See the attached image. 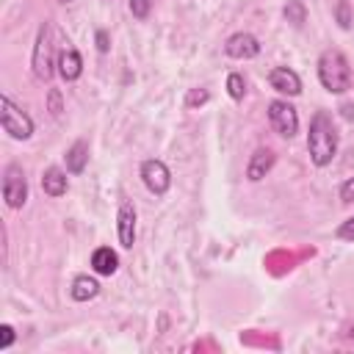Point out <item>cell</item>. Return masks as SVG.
Masks as SVG:
<instances>
[{"label":"cell","instance_id":"cell-27","mask_svg":"<svg viewBox=\"0 0 354 354\" xmlns=\"http://www.w3.org/2000/svg\"><path fill=\"white\" fill-rule=\"evenodd\" d=\"M340 111H343V116H346V119H354V105H343Z\"/></svg>","mask_w":354,"mask_h":354},{"label":"cell","instance_id":"cell-14","mask_svg":"<svg viewBox=\"0 0 354 354\" xmlns=\"http://www.w3.org/2000/svg\"><path fill=\"white\" fill-rule=\"evenodd\" d=\"M91 268H94L97 274H102V277H111V274L119 268V257H116V252H113L111 246H100V249H94V254H91Z\"/></svg>","mask_w":354,"mask_h":354},{"label":"cell","instance_id":"cell-5","mask_svg":"<svg viewBox=\"0 0 354 354\" xmlns=\"http://www.w3.org/2000/svg\"><path fill=\"white\" fill-rule=\"evenodd\" d=\"M3 199L11 210H19L28 202V180L19 163H8L3 171Z\"/></svg>","mask_w":354,"mask_h":354},{"label":"cell","instance_id":"cell-18","mask_svg":"<svg viewBox=\"0 0 354 354\" xmlns=\"http://www.w3.org/2000/svg\"><path fill=\"white\" fill-rule=\"evenodd\" d=\"M227 94H230L232 100H243V94H246V80H243V75H238V72H230V75H227Z\"/></svg>","mask_w":354,"mask_h":354},{"label":"cell","instance_id":"cell-13","mask_svg":"<svg viewBox=\"0 0 354 354\" xmlns=\"http://www.w3.org/2000/svg\"><path fill=\"white\" fill-rule=\"evenodd\" d=\"M41 188L47 196H64L66 188H69V180H66V171H61L58 166H50L44 169L41 174Z\"/></svg>","mask_w":354,"mask_h":354},{"label":"cell","instance_id":"cell-15","mask_svg":"<svg viewBox=\"0 0 354 354\" xmlns=\"http://www.w3.org/2000/svg\"><path fill=\"white\" fill-rule=\"evenodd\" d=\"M97 293H100V282H97L94 277L80 274V277H75V279H72L69 296H72L75 301H88V299H94Z\"/></svg>","mask_w":354,"mask_h":354},{"label":"cell","instance_id":"cell-22","mask_svg":"<svg viewBox=\"0 0 354 354\" xmlns=\"http://www.w3.org/2000/svg\"><path fill=\"white\" fill-rule=\"evenodd\" d=\"M337 22H340V28H351V14H348L346 0H337Z\"/></svg>","mask_w":354,"mask_h":354},{"label":"cell","instance_id":"cell-24","mask_svg":"<svg viewBox=\"0 0 354 354\" xmlns=\"http://www.w3.org/2000/svg\"><path fill=\"white\" fill-rule=\"evenodd\" d=\"M340 202H354V177H348L340 185Z\"/></svg>","mask_w":354,"mask_h":354},{"label":"cell","instance_id":"cell-28","mask_svg":"<svg viewBox=\"0 0 354 354\" xmlns=\"http://www.w3.org/2000/svg\"><path fill=\"white\" fill-rule=\"evenodd\" d=\"M348 337H351V340H354V329H351V332H348Z\"/></svg>","mask_w":354,"mask_h":354},{"label":"cell","instance_id":"cell-2","mask_svg":"<svg viewBox=\"0 0 354 354\" xmlns=\"http://www.w3.org/2000/svg\"><path fill=\"white\" fill-rule=\"evenodd\" d=\"M318 80L329 94H346L351 88V66L340 50H324L318 55Z\"/></svg>","mask_w":354,"mask_h":354},{"label":"cell","instance_id":"cell-8","mask_svg":"<svg viewBox=\"0 0 354 354\" xmlns=\"http://www.w3.org/2000/svg\"><path fill=\"white\" fill-rule=\"evenodd\" d=\"M224 53H227L230 58H235V61H249V58H257V55H260V41H257L252 33L238 30V33H232V36L224 41Z\"/></svg>","mask_w":354,"mask_h":354},{"label":"cell","instance_id":"cell-25","mask_svg":"<svg viewBox=\"0 0 354 354\" xmlns=\"http://www.w3.org/2000/svg\"><path fill=\"white\" fill-rule=\"evenodd\" d=\"M50 113H53V116H61V94H58L55 88L50 91Z\"/></svg>","mask_w":354,"mask_h":354},{"label":"cell","instance_id":"cell-11","mask_svg":"<svg viewBox=\"0 0 354 354\" xmlns=\"http://www.w3.org/2000/svg\"><path fill=\"white\" fill-rule=\"evenodd\" d=\"M274 152L268 149V147H257L254 152H252V158H249V163H246V177L252 180V183H260L271 169H274Z\"/></svg>","mask_w":354,"mask_h":354},{"label":"cell","instance_id":"cell-10","mask_svg":"<svg viewBox=\"0 0 354 354\" xmlns=\"http://www.w3.org/2000/svg\"><path fill=\"white\" fill-rule=\"evenodd\" d=\"M116 232H119V243L124 249H133L136 243V207L130 202H122L119 205V213H116Z\"/></svg>","mask_w":354,"mask_h":354},{"label":"cell","instance_id":"cell-20","mask_svg":"<svg viewBox=\"0 0 354 354\" xmlns=\"http://www.w3.org/2000/svg\"><path fill=\"white\" fill-rule=\"evenodd\" d=\"M152 3H155V0H130V11H133V17H136V19H147L149 11H152Z\"/></svg>","mask_w":354,"mask_h":354},{"label":"cell","instance_id":"cell-19","mask_svg":"<svg viewBox=\"0 0 354 354\" xmlns=\"http://www.w3.org/2000/svg\"><path fill=\"white\" fill-rule=\"evenodd\" d=\"M207 100H210L207 88H191V91L185 94V108H199V105H205Z\"/></svg>","mask_w":354,"mask_h":354},{"label":"cell","instance_id":"cell-6","mask_svg":"<svg viewBox=\"0 0 354 354\" xmlns=\"http://www.w3.org/2000/svg\"><path fill=\"white\" fill-rule=\"evenodd\" d=\"M268 122L282 138H293L299 133V113L288 100H271L268 102Z\"/></svg>","mask_w":354,"mask_h":354},{"label":"cell","instance_id":"cell-12","mask_svg":"<svg viewBox=\"0 0 354 354\" xmlns=\"http://www.w3.org/2000/svg\"><path fill=\"white\" fill-rule=\"evenodd\" d=\"M58 75H61L66 83H72V80H77V77L83 75V58H80V53H77L75 47H66V50L58 55Z\"/></svg>","mask_w":354,"mask_h":354},{"label":"cell","instance_id":"cell-4","mask_svg":"<svg viewBox=\"0 0 354 354\" xmlns=\"http://www.w3.org/2000/svg\"><path fill=\"white\" fill-rule=\"evenodd\" d=\"M30 66H33V75L39 80H50L58 61L53 58V41H50V25L44 22L36 33V44H33V58H30Z\"/></svg>","mask_w":354,"mask_h":354},{"label":"cell","instance_id":"cell-9","mask_svg":"<svg viewBox=\"0 0 354 354\" xmlns=\"http://www.w3.org/2000/svg\"><path fill=\"white\" fill-rule=\"evenodd\" d=\"M268 83H271V88H277L279 94H288V97L301 94V77H299L293 69H288V66H274V69L268 72Z\"/></svg>","mask_w":354,"mask_h":354},{"label":"cell","instance_id":"cell-1","mask_svg":"<svg viewBox=\"0 0 354 354\" xmlns=\"http://www.w3.org/2000/svg\"><path fill=\"white\" fill-rule=\"evenodd\" d=\"M307 152L315 166H329L332 158L337 155V130L332 124V116L326 111H318L310 119V133H307Z\"/></svg>","mask_w":354,"mask_h":354},{"label":"cell","instance_id":"cell-26","mask_svg":"<svg viewBox=\"0 0 354 354\" xmlns=\"http://www.w3.org/2000/svg\"><path fill=\"white\" fill-rule=\"evenodd\" d=\"M97 50H100V53H108V50H111V39H108L105 30H97Z\"/></svg>","mask_w":354,"mask_h":354},{"label":"cell","instance_id":"cell-7","mask_svg":"<svg viewBox=\"0 0 354 354\" xmlns=\"http://www.w3.org/2000/svg\"><path fill=\"white\" fill-rule=\"evenodd\" d=\"M141 180H144V185H147L155 196H163V194L171 188V171H169V166H166L163 160H158V158H149V160L141 163Z\"/></svg>","mask_w":354,"mask_h":354},{"label":"cell","instance_id":"cell-17","mask_svg":"<svg viewBox=\"0 0 354 354\" xmlns=\"http://www.w3.org/2000/svg\"><path fill=\"white\" fill-rule=\"evenodd\" d=\"M285 19H288L293 28H301L304 19H307L304 3H301V0H288V3H285Z\"/></svg>","mask_w":354,"mask_h":354},{"label":"cell","instance_id":"cell-3","mask_svg":"<svg viewBox=\"0 0 354 354\" xmlns=\"http://www.w3.org/2000/svg\"><path fill=\"white\" fill-rule=\"evenodd\" d=\"M0 122H3V130L17 141H28L33 136V119L19 105H14L8 94L0 97Z\"/></svg>","mask_w":354,"mask_h":354},{"label":"cell","instance_id":"cell-21","mask_svg":"<svg viewBox=\"0 0 354 354\" xmlns=\"http://www.w3.org/2000/svg\"><path fill=\"white\" fill-rule=\"evenodd\" d=\"M335 235H337L340 241H351V243H354V216H351V218H346V221L337 227V232H335Z\"/></svg>","mask_w":354,"mask_h":354},{"label":"cell","instance_id":"cell-29","mask_svg":"<svg viewBox=\"0 0 354 354\" xmlns=\"http://www.w3.org/2000/svg\"><path fill=\"white\" fill-rule=\"evenodd\" d=\"M58 3H72V0H58Z\"/></svg>","mask_w":354,"mask_h":354},{"label":"cell","instance_id":"cell-23","mask_svg":"<svg viewBox=\"0 0 354 354\" xmlns=\"http://www.w3.org/2000/svg\"><path fill=\"white\" fill-rule=\"evenodd\" d=\"M14 337H17V335H14V329H11L8 324H3V326H0V351H3V348H8V346L14 343Z\"/></svg>","mask_w":354,"mask_h":354},{"label":"cell","instance_id":"cell-16","mask_svg":"<svg viewBox=\"0 0 354 354\" xmlns=\"http://www.w3.org/2000/svg\"><path fill=\"white\" fill-rule=\"evenodd\" d=\"M66 171L69 174H80L83 169H86V163H88V144L80 138V141H75L69 149H66Z\"/></svg>","mask_w":354,"mask_h":354}]
</instances>
